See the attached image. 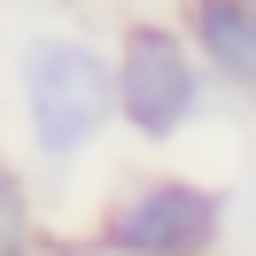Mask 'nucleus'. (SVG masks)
I'll use <instances>...</instances> for the list:
<instances>
[{
    "mask_svg": "<svg viewBox=\"0 0 256 256\" xmlns=\"http://www.w3.org/2000/svg\"><path fill=\"white\" fill-rule=\"evenodd\" d=\"M202 70L210 62L194 54V39L163 32V24H132L116 39V109L132 116L140 140H171L202 101Z\"/></svg>",
    "mask_w": 256,
    "mask_h": 256,
    "instance_id": "f03ea898",
    "label": "nucleus"
},
{
    "mask_svg": "<svg viewBox=\"0 0 256 256\" xmlns=\"http://www.w3.org/2000/svg\"><path fill=\"white\" fill-rule=\"evenodd\" d=\"M186 39L225 86L256 94V0H186Z\"/></svg>",
    "mask_w": 256,
    "mask_h": 256,
    "instance_id": "20e7f679",
    "label": "nucleus"
},
{
    "mask_svg": "<svg viewBox=\"0 0 256 256\" xmlns=\"http://www.w3.org/2000/svg\"><path fill=\"white\" fill-rule=\"evenodd\" d=\"M218 225H225V202L210 186H194V178H140L101 218V240H109V256H210Z\"/></svg>",
    "mask_w": 256,
    "mask_h": 256,
    "instance_id": "7ed1b4c3",
    "label": "nucleus"
},
{
    "mask_svg": "<svg viewBox=\"0 0 256 256\" xmlns=\"http://www.w3.org/2000/svg\"><path fill=\"white\" fill-rule=\"evenodd\" d=\"M24 109H32L39 156H78L116 109V62H101L86 39H32L24 47Z\"/></svg>",
    "mask_w": 256,
    "mask_h": 256,
    "instance_id": "f257e3e1",
    "label": "nucleus"
},
{
    "mask_svg": "<svg viewBox=\"0 0 256 256\" xmlns=\"http://www.w3.org/2000/svg\"><path fill=\"white\" fill-rule=\"evenodd\" d=\"M0 256H32V202L8 163H0Z\"/></svg>",
    "mask_w": 256,
    "mask_h": 256,
    "instance_id": "39448f33",
    "label": "nucleus"
}]
</instances>
